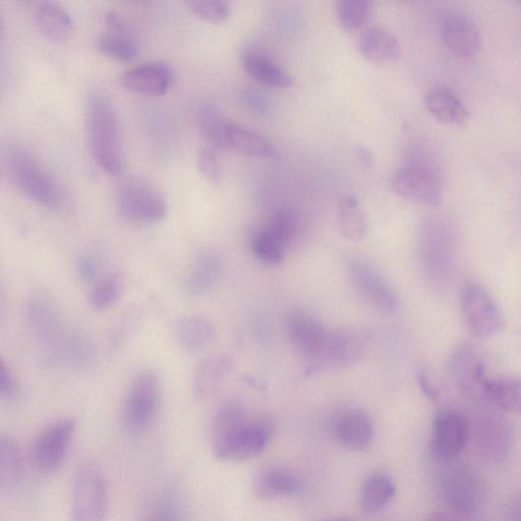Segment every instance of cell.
Returning a JSON list of instances; mask_svg holds the SVG:
<instances>
[{
  "label": "cell",
  "instance_id": "1",
  "mask_svg": "<svg viewBox=\"0 0 521 521\" xmlns=\"http://www.w3.org/2000/svg\"><path fill=\"white\" fill-rule=\"evenodd\" d=\"M85 129L91 155L108 175L117 176L123 167L118 113L102 93H91L85 110Z\"/></svg>",
  "mask_w": 521,
  "mask_h": 521
},
{
  "label": "cell",
  "instance_id": "2",
  "mask_svg": "<svg viewBox=\"0 0 521 521\" xmlns=\"http://www.w3.org/2000/svg\"><path fill=\"white\" fill-rule=\"evenodd\" d=\"M5 167L11 183L31 201L48 210L63 207L62 187L31 152L18 146L10 147L5 155Z\"/></svg>",
  "mask_w": 521,
  "mask_h": 521
},
{
  "label": "cell",
  "instance_id": "3",
  "mask_svg": "<svg viewBox=\"0 0 521 521\" xmlns=\"http://www.w3.org/2000/svg\"><path fill=\"white\" fill-rule=\"evenodd\" d=\"M391 186L402 199L425 207H437L443 198L441 173L427 160H414L400 167Z\"/></svg>",
  "mask_w": 521,
  "mask_h": 521
},
{
  "label": "cell",
  "instance_id": "4",
  "mask_svg": "<svg viewBox=\"0 0 521 521\" xmlns=\"http://www.w3.org/2000/svg\"><path fill=\"white\" fill-rule=\"evenodd\" d=\"M273 429L265 421L244 420L213 437L214 455L222 461H243L261 455L267 448Z\"/></svg>",
  "mask_w": 521,
  "mask_h": 521
},
{
  "label": "cell",
  "instance_id": "5",
  "mask_svg": "<svg viewBox=\"0 0 521 521\" xmlns=\"http://www.w3.org/2000/svg\"><path fill=\"white\" fill-rule=\"evenodd\" d=\"M463 322L478 339H488L504 330L505 318L487 289L476 282L463 286L460 296Z\"/></svg>",
  "mask_w": 521,
  "mask_h": 521
},
{
  "label": "cell",
  "instance_id": "6",
  "mask_svg": "<svg viewBox=\"0 0 521 521\" xmlns=\"http://www.w3.org/2000/svg\"><path fill=\"white\" fill-rule=\"evenodd\" d=\"M108 499V485L103 472L93 463H85L74 478L71 521H103Z\"/></svg>",
  "mask_w": 521,
  "mask_h": 521
},
{
  "label": "cell",
  "instance_id": "7",
  "mask_svg": "<svg viewBox=\"0 0 521 521\" xmlns=\"http://www.w3.org/2000/svg\"><path fill=\"white\" fill-rule=\"evenodd\" d=\"M117 206L126 220L136 224H155L167 214V203L162 194L149 183L134 178L120 185Z\"/></svg>",
  "mask_w": 521,
  "mask_h": 521
},
{
  "label": "cell",
  "instance_id": "8",
  "mask_svg": "<svg viewBox=\"0 0 521 521\" xmlns=\"http://www.w3.org/2000/svg\"><path fill=\"white\" fill-rule=\"evenodd\" d=\"M161 382L159 376L146 370L137 375L128 393L125 405V425L134 434L145 431L160 408Z\"/></svg>",
  "mask_w": 521,
  "mask_h": 521
},
{
  "label": "cell",
  "instance_id": "9",
  "mask_svg": "<svg viewBox=\"0 0 521 521\" xmlns=\"http://www.w3.org/2000/svg\"><path fill=\"white\" fill-rule=\"evenodd\" d=\"M366 345L362 336L352 330L327 331L318 352L307 360V375L343 368L360 361Z\"/></svg>",
  "mask_w": 521,
  "mask_h": 521
},
{
  "label": "cell",
  "instance_id": "10",
  "mask_svg": "<svg viewBox=\"0 0 521 521\" xmlns=\"http://www.w3.org/2000/svg\"><path fill=\"white\" fill-rule=\"evenodd\" d=\"M76 429V420L65 418L52 422L39 434L32 450L39 471L53 473L63 466Z\"/></svg>",
  "mask_w": 521,
  "mask_h": 521
},
{
  "label": "cell",
  "instance_id": "11",
  "mask_svg": "<svg viewBox=\"0 0 521 521\" xmlns=\"http://www.w3.org/2000/svg\"><path fill=\"white\" fill-rule=\"evenodd\" d=\"M448 369L462 393L476 400H486V366L474 345L462 343L456 346L449 357Z\"/></svg>",
  "mask_w": 521,
  "mask_h": 521
},
{
  "label": "cell",
  "instance_id": "12",
  "mask_svg": "<svg viewBox=\"0 0 521 521\" xmlns=\"http://www.w3.org/2000/svg\"><path fill=\"white\" fill-rule=\"evenodd\" d=\"M470 424L465 416L452 410L440 411L434 420L431 450L441 461H452L465 450Z\"/></svg>",
  "mask_w": 521,
  "mask_h": 521
},
{
  "label": "cell",
  "instance_id": "13",
  "mask_svg": "<svg viewBox=\"0 0 521 521\" xmlns=\"http://www.w3.org/2000/svg\"><path fill=\"white\" fill-rule=\"evenodd\" d=\"M349 269L358 292L373 308L384 314L396 310L398 302L393 287L373 266L355 259Z\"/></svg>",
  "mask_w": 521,
  "mask_h": 521
},
{
  "label": "cell",
  "instance_id": "14",
  "mask_svg": "<svg viewBox=\"0 0 521 521\" xmlns=\"http://www.w3.org/2000/svg\"><path fill=\"white\" fill-rule=\"evenodd\" d=\"M440 32L444 45L458 59H472L480 51V30L475 21L467 15L454 12L445 15Z\"/></svg>",
  "mask_w": 521,
  "mask_h": 521
},
{
  "label": "cell",
  "instance_id": "15",
  "mask_svg": "<svg viewBox=\"0 0 521 521\" xmlns=\"http://www.w3.org/2000/svg\"><path fill=\"white\" fill-rule=\"evenodd\" d=\"M173 73L163 63H146L125 72L121 86L131 93L158 97L164 95L172 83Z\"/></svg>",
  "mask_w": 521,
  "mask_h": 521
},
{
  "label": "cell",
  "instance_id": "16",
  "mask_svg": "<svg viewBox=\"0 0 521 521\" xmlns=\"http://www.w3.org/2000/svg\"><path fill=\"white\" fill-rule=\"evenodd\" d=\"M425 106L432 117L443 125L462 127L470 121L469 109L447 86L432 88L426 94Z\"/></svg>",
  "mask_w": 521,
  "mask_h": 521
},
{
  "label": "cell",
  "instance_id": "17",
  "mask_svg": "<svg viewBox=\"0 0 521 521\" xmlns=\"http://www.w3.org/2000/svg\"><path fill=\"white\" fill-rule=\"evenodd\" d=\"M359 50L365 60L380 66L396 63L401 55L397 37L381 27L371 28L361 36Z\"/></svg>",
  "mask_w": 521,
  "mask_h": 521
},
{
  "label": "cell",
  "instance_id": "18",
  "mask_svg": "<svg viewBox=\"0 0 521 521\" xmlns=\"http://www.w3.org/2000/svg\"><path fill=\"white\" fill-rule=\"evenodd\" d=\"M339 443L352 451H363L370 446L374 437V427L370 417L362 411L342 414L335 427Z\"/></svg>",
  "mask_w": 521,
  "mask_h": 521
},
{
  "label": "cell",
  "instance_id": "19",
  "mask_svg": "<svg viewBox=\"0 0 521 521\" xmlns=\"http://www.w3.org/2000/svg\"><path fill=\"white\" fill-rule=\"evenodd\" d=\"M447 502L457 514H470L480 504L481 486L472 472H455L445 485Z\"/></svg>",
  "mask_w": 521,
  "mask_h": 521
},
{
  "label": "cell",
  "instance_id": "20",
  "mask_svg": "<svg viewBox=\"0 0 521 521\" xmlns=\"http://www.w3.org/2000/svg\"><path fill=\"white\" fill-rule=\"evenodd\" d=\"M302 489V482L296 475L281 469H266L253 482L255 496L264 501L294 496Z\"/></svg>",
  "mask_w": 521,
  "mask_h": 521
},
{
  "label": "cell",
  "instance_id": "21",
  "mask_svg": "<svg viewBox=\"0 0 521 521\" xmlns=\"http://www.w3.org/2000/svg\"><path fill=\"white\" fill-rule=\"evenodd\" d=\"M233 368L234 360L228 355L215 354L203 360L194 373V395L198 399H205L213 394Z\"/></svg>",
  "mask_w": 521,
  "mask_h": 521
},
{
  "label": "cell",
  "instance_id": "22",
  "mask_svg": "<svg viewBox=\"0 0 521 521\" xmlns=\"http://www.w3.org/2000/svg\"><path fill=\"white\" fill-rule=\"evenodd\" d=\"M227 143L229 151L258 159H272L276 155L274 146L257 131L246 126L228 122Z\"/></svg>",
  "mask_w": 521,
  "mask_h": 521
},
{
  "label": "cell",
  "instance_id": "23",
  "mask_svg": "<svg viewBox=\"0 0 521 521\" xmlns=\"http://www.w3.org/2000/svg\"><path fill=\"white\" fill-rule=\"evenodd\" d=\"M34 21L40 33L55 42L68 40L75 25L71 15L64 7L51 2L38 5Z\"/></svg>",
  "mask_w": 521,
  "mask_h": 521
},
{
  "label": "cell",
  "instance_id": "24",
  "mask_svg": "<svg viewBox=\"0 0 521 521\" xmlns=\"http://www.w3.org/2000/svg\"><path fill=\"white\" fill-rule=\"evenodd\" d=\"M326 333L327 330L308 315H296L288 322L289 338L306 360H309L318 352Z\"/></svg>",
  "mask_w": 521,
  "mask_h": 521
},
{
  "label": "cell",
  "instance_id": "25",
  "mask_svg": "<svg viewBox=\"0 0 521 521\" xmlns=\"http://www.w3.org/2000/svg\"><path fill=\"white\" fill-rule=\"evenodd\" d=\"M223 270L224 263L218 253H202L188 275L186 281L188 291L196 296L210 293L220 280Z\"/></svg>",
  "mask_w": 521,
  "mask_h": 521
},
{
  "label": "cell",
  "instance_id": "26",
  "mask_svg": "<svg viewBox=\"0 0 521 521\" xmlns=\"http://www.w3.org/2000/svg\"><path fill=\"white\" fill-rule=\"evenodd\" d=\"M24 473V460L18 442L11 436L0 437V492H14Z\"/></svg>",
  "mask_w": 521,
  "mask_h": 521
},
{
  "label": "cell",
  "instance_id": "27",
  "mask_svg": "<svg viewBox=\"0 0 521 521\" xmlns=\"http://www.w3.org/2000/svg\"><path fill=\"white\" fill-rule=\"evenodd\" d=\"M176 337L186 352L195 354L203 351L215 337V328L206 318L188 315L176 324Z\"/></svg>",
  "mask_w": 521,
  "mask_h": 521
},
{
  "label": "cell",
  "instance_id": "28",
  "mask_svg": "<svg viewBox=\"0 0 521 521\" xmlns=\"http://www.w3.org/2000/svg\"><path fill=\"white\" fill-rule=\"evenodd\" d=\"M242 63L249 76L262 85L274 89H288L294 85L291 76L260 53L246 52Z\"/></svg>",
  "mask_w": 521,
  "mask_h": 521
},
{
  "label": "cell",
  "instance_id": "29",
  "mask_svg": "<svg viewBox=\"0 0 521 521\" xmlns=\"http://www.w3.org/2000/svg\"><path fill=\"white\" fill-rule=\"evenodd\" d=\"M486 400L500 410L521 415V377L488 378Z\"/></svg>",
  "mask_w": 521,
  "mask_h": 521
},
{
  "label": "cell",
  "instance_id": "30",
  "mask_svg": "<svg viewBox=\"0 0 521 521\" xmlns=\"http://www.w3.org/2000/svg\"><path fill=\"white\" fill-rule=\"evenodd\" d=\"M396 494L393 479L384 473L371 475L361 492V506L368 513H377L388 506Z\"/></svg>",
  "mask_w": 521,
  "mask_h": 521
},
{
  "label": "cell",
  "instance_id": "31",
  "mask_svg": "<svg viewBox=\"0 0 521 521\" xmlns=\"http://www.w3.org/2000/svg\"><path fill=\"white\" fill-rule=\"evenodd\" d=\"M338 224L340 234L347 240L361 241L368 231V221L355 196L344 197L338 208Z\"/></svg>",
  "mask_w": 521,
  "mask_h": 521
},
{
  "label": "cell",
  "instance_id": "32",
  "mask_svg": "<svg viewBox=\"0 0 521 521\" xmlns=\"http://www.w3.org/2000/svg\"><path fill=\"white\" fill-rule=\"evenodd\" d=\"M98 49L106 56L120 62H131L139 54V43L128 32L108 31L97 39Z\"/></svg>",
  "mask_w": 521,
  "mask_h": 521
},
{
  "label": "cell",
  "instance_id": "33",
  "mask_svg": "<svg viewBox=\"0 0 521 521\" xmlns=\"http://www.w3.org/2000/svg\"><path fill=\"white\" fill-rule=\"evenodd\" d=\"M372 13V4L367 0H340L336 4V14L344 31H357L365 27Z\"/></svg>",
  "mask_w": 521,
  "mask_h": 521
},
{
  "label": "cell",
  "instance_id": "34",
  "mask_svg": "<svg viewBox=\"0 0 521 521\" xmlns=\"http://www.w3.org/2000/svg\"><path fill=\"white\" fill-rule=\"evenodd\" d=\"M199 128L211 147L220 151H229L227 143L228 122L215 109L204 108L199 113Z\"/></svg>",
  "mask_w": 521,
  "mask_h": 521
},
{
  "label": "cell",
  "instance_id": "35",
  "mask_svg": "<svg viewBox=\"0 0 521 521\" xmlns=\"http://www.w3.org/2000/svg\"><path fill=\"white\" fill-rule=\"evenodd\" d=\"M122 281L118 276L107 275L95 282L89 294V304L96 312H102L117 304L122 296Z\"/></svg>",
  "mask_w": 521,
  "mask_h": 521
},
{
  "label": "cell",
  "instance_id": "36",
  "mask_svg": "<svg viewBox=\"0 0 521 521\" xmlns=\"http://www.w3.org/2000/svg\"><path fill=\"white\" fill-rule=\"evenodd\" d=\"M252 250L263 262L276 265L282 261L284 245L266 227L257 231L252 240Z\"/></svg>",
  "mask_w": 521,
  "mask_h": 521
},
{
  "label": "cell",
  "instance_id": "37",
  "mask_svg": "<svg viewBox=\"0 0 521 521\" xmlns=\"http://www.w3.org/2000/svg\"><path fill=\"white\" fill-rule=\"evenodd\" d=\"M31 323L38 336L49 339L59 332V317L50 304L46 302H36L30 311Z\"/></svg>",
  "mask_w": 521,
  "mask_h": 521
},
{
  "label": "cell",
  "instance_id": "38",
  "mask_svg": "<svg viewBox=\"0 0 521 521\" xmlns=\"http://www.w3.org/2000/svg\"><path fill=\"white\" fill-rule=\"evenodd\" d=\"M186 5L194 15L214 24L225 22L231 14L230 5L223 0H193Z\"/></svg>",
  "mask_w": 521,
  "mask_h": 521
},
{
  "label": "cell",
  "instance_id": "39",
  "mask_svg": "<svg viewBox=\"0 0 521 521\" xmlns=\"http://www.w3.org/2000/svg\"><path fill=\"white\" fill-rule=\"evenodd\" d=\"M298 221L294 211L289 209L279 210L267 227L271 234L284 246L291 241L297 231Z\"/></svg>",
  "mask_w": 521,
  "mask_h": 521
},
{
  "label": "cell",
  "instance_id": "40",
  "mask_svg": "<svg viewBox=\"0 0 521 521\" xmlns=\"http://www.w3.org/2000/svg\"><path fill=\"white\" fill-rule=\"evenodd\" d=\"M198 169L202 177L210 184L217 185L221 180V167L213 149L203 147L197 154Z\"/></svg>",
  "mask_w": 521,
  "mask_h": 521
},
{
  "label": "cell",
  "instance_id": "41",
  "mask_svg": "<svg viewBox=\"0 0 521 521\" xmlns=\"http://www.w3.org/2000/svg\"><path fill=\"white\" fill-rule=\"evenodd\" d=\"M18 394V382L4 362L0 364V396L12 399Z\"/></svg>",
  "mask_w": 521,
  "mask_h": 521
},
{
  "label": "cell",
  "instance_id": "42",
  "mask_svg": "<svg viewBox=\"0 0 521 521\" xmlns=\"http://www.w3.org/2000/svg\"><path fill=\"white\" fill-rule=\"evenodd\" d=\"M245 105L254 113L258 115H265L270 113V103L268 99L261 93L249 91L244 96Z\"/></svg>",
  "mask_w": 521,
  "mask_h": 521
},
{
  "label": "cell",
  "instance_id": "43",
  "mask_svg": "<svg viewBox=\"0 0 521 521\" xmlns=\"http://www.w3.org/2000/svg\"><path fill=\"white\" fill-rule=\"evenodd\" d=\"M145 521H178V514L172 504L162 502L148 514Z\"/></svg>",
  "mask_w": 521,
  "mask_h": 521
},
{
  "label": "cell",
  "instance_id": "44",
  "mask_svg": "<svg viewBox=\"0 0 521 521\" xmlns=\"http://www.w3.org/2000/svg\"><path fill=\"white\" fill-rule=\"evenodd\" d=\"M76 272L83 282L93 281L97 277V263L93 258L83 257L76 264Z\"/></svg>",
  "mask_w": 521,
  "mask_h": 521
},
{
  "label": "cell",
  "instance_id": "45",
  "mask_svg": "<svg viewBox=\"0 0 521 521\" xmlns=\"http://www.w3.org/2000/svg\"><path fill=\"white\" fill-rule=\"evenodd\" d=\"M419 382L425 395L432 401H435L438 397L437 390L432 385L431 381L424 372L419 373Z\"/></svg>",
  "mask_w": 521,
  "mask_h": 521
},
{
  "label": "cell",
  "instance_id": "46",
  "mask_svg": "<svg viewBox=\"0 0 521 521\" xmlns=\"http://www.w3.org/2000/svg\"><path fill=\"white\" fill-rule=\"evenodd\" d=\"M427 521H461L458 514L440 511L432 514Z\"/></svg>",
  "mask_w": 521,
  "mask_h": 521
},
{
  "label": "cell",
  "instance_id": "47",
  "mask_svg": "<svg viewBox=\"0 0 521 521\" xmlns=\"http://www.w3.org/2000/svg\"><path fill=\"white\" fill-rule=\"evenodd\" d=\"M359 158L361 160V162L364 164V165H371L372 162H373V156L372 154L370 153V151L366 148H360L359 150Z\"/></svg>",
  "mask_w": 521,
  "mask_h": 521
},
{
  "label": "cell",
  "instance_id": "48",
  "mask_svg": "<svg viewBox=\"0 0 521 521\" xmlns=\"http://www.w3.org/2000/svg\"><path fill=\"white\" fill-rule=\"evenodd\" d=\"M511 515L514 521H521V498L513 504Z\"/></svg>",
  "mask_w": 521,
  "mask_h": 521
},
{
  "label": "cell",
  "instance_id": "49",
  "mask_svg": "<svg viewBox=\"0 0 521 521\" xmlns=\"http://www.w3.org/2000/svg\"><path fill=\"white\" fill-rule=\"evenodd\" d=\"M323 521H353V520L350 518H346V517H337V518H331V519H327V520H323Z\"/></svg>",
  "mask_w": 521,
  "mask_h": 521
}]
</instances>
